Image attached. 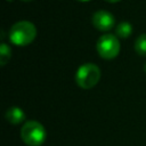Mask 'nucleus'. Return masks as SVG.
<instances>
[{
    "instance_id": "f257e3e1",
    "label": "nucleus",
    "mask_w": 146,
    "mask_h": 146,
    "mask_svg": "<svg viewBox=\"0 0 146 146\" xmlns=\"http://www.w3.org/2000/svg\"><path fill=\"white\" fill-rule=\"evenodd\" d=\"M36 36V27L29 21L15 23L9 30V39L16 46H27Z\"/></svg>"
},
{
    "instance_id": "f03ea898",
    "label": "nucleus",
    "mask_w": 146,
    "mask_h": 146,
    "mask_svg": "<svg viewBox=\"0 0 146 146\" xmlns=\"http://www.w3.org/2000/svg\"><path fill=\"white\" fill-rule=\"evenodd\" d=\"M46 129L38 121H27L21 129V137L29 146H40L46 140Z\"/></svg>"
},
{
    "instance_id": "7ed1b4c3",
    "label": "nucleus",
    "mask_w": 146,
    "mask_h": 146,
    "mask_svg": "<svg viewBox=\"0 0 146 146\" xmlns=\"http://www.w3.org/2000/svg\"><path fill=\"white\" fill-rule=\"evenodd\" d=\"M100 70L94 63H87L81 65L75 74L76 84L82 89L94 88L100 79Z\"/></svg>"
},
{
    "instance_id": "20e7f679",
    "label": "nucleus",
    "mask_w": 146,
    "mask_h": 146,
    "mask_svg": "<svg viewBox=\"0 0 146 146\" xmlns=\"http://www.w3.org/2000/svg\"><path fill=\"white\" fill-rule=\"evenodd\" d=\"M97 52L104 59H113L120 52V42L116 35L111 33L103 34L97 41Z\"/></svg>"
},
{
    "instance_id": "39448f33",
    "label": "nucleus",
    "mask_w": 146,
    "mask_h": 146,
    "mask_svg": "<svg viewBox=\"0 0 146 146\" xmlns=\"http://www.w3.org/2000/svg\"><path fill=\"white\" fill-rule=\"evenodd\" d=\"M91 23L97 30L103 31V32H107L114 26L115 18L110 11L97 10L96 13H94V15L91 17Z\"/></svg>"
},
{
    "instance_id": "423d86ee",
    "label": "nucleus",
    "mask_w": 146,
    "mask_h": 146,
    "mask_svg": "<svg viewBox=\"0 0 146 146\" xmlns=\"http://www.w3.org/2000/svg\"><path fill=\"white\" fill-rule=\"evenodd\" d=\"M6 120L11 123V124H19L22 123L24 120H25V114L24 112L19 108V107H16V106H13V107H9L7 111H6Z\"/></svg>"
},
{
    "instance_id": "0eeeda50",
    "label": "nucleus",
    "mask_w": 146,
    "mask_h": 146,
    "mask_svg": "<svg viewBox=\"0 0 146 146\" xmlns=\"http://www.w3.org/2000/svg\"><path fill=\"white\" fill-rule=\"evenodd\" d=\"M131 33H132V26L129 22H121L115 27V34L119 38L125 39V38L130 36Z\"/></svg>"
},
{
    "instance_id": "6e6552de",
    "label": "nucleus",
    "mask_w": 146,
    "mask_h": 146,
    "mask_svg": "<svg viewBox=\"0 0 146 146\" xmlns=\"http://www.w3.org/2000/svg\"><path fill=\"white\" fill-rule=\"evenodd\" d=\"M135 50L140 56H146V34H140L135 41Z\"/></svg>"
},
{
    "instance_id": "1a4fd4ad",
    "label": "nucleus",
    "mask_w": 146,
    "mask_h": 146,
    "mask_svg": "<svg viewBox=\"0 0 146 146\" xmlns=\"http://www.w3.org/2000/svg\"><path fill=\"white\" fill-rule=\"evenodd\" d=\"M10 56H11V51H10L9 46L6 44L5 42H2L0 46V64H1V66H5L9 62Z\"/></svg>"
},
{
    "instance_id": "9d476101",
    "label": "nucleus",
    "mask_w": 146,
    "mask_h": 146,
    "mask_svg": "<svg viewBox=\"0 0 146 146\" xmlns=\"http://www.w3.org/2000/svg\"><path fill=\"white\" fill-rule=\"evenodd\" d=\"M105 1H107V2H111V3H115V2H119L120 0H105Z\"/></svg>"
},
{
    "instance_id": "9b49d317",
    "label": "nucleus",
    "mask_w": 146,
    "mask_h": 146,
    "mask_svg": "<svg viewBox=\"0 0 146 146\" xmlns=\"http://www.w3.org/2000/svg\"><path fill=\"white\" fill-rule=\"evenodd\" d=\"M144 71H145V72H146V63H145V64H144Z\"/></svg>"
},
{
    "instance_id": "f8f14e48",
    "label": "nucleus",
    "mask_w": 146,
    "mask_h": 146,
    "mask_svg": "<svg viewBox=\"0 0 146 146\" xmlns=\"http://www.w3.org/2000/svg\"><path fill=\"white\" fill-rule=\"evenodd\" d=\"M78 1H89V0H78Z\"/></svg>"
},
{
    "instance_id": "ddd939ff",
    "label": "nucleus",
    "mask_w": 146,
    "mask_h": 146,
    "mask_svg": "<svg viewBox=\"0 0 146 146\" xmlns=\"http://www.w3.org/2000/svg\"><path fill=\"white\" fill-rule=\"evenodd\" d=\"M23 1H31V0H23Z\"/></svg>"
}]
</instances>
